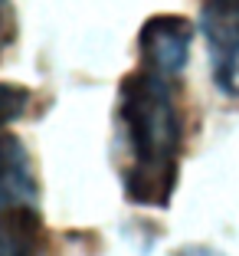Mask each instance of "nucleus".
Returning <instances> with one entry per match:
<instances>
[{
    "instance_id": "f257e3e1",
    "label": "nucleus",
    "mask_w": 239,
    "mask_h": 256,
    "mask_svg": "<svg viewBox=\"0 0 239 256\" xmlns=\"http://www.w3.org/2000/svg\"><path fill=\"white\" fill-rule=\"evenodd\" d=\"M118 148L125 154L121 188L138 207H167L180 174V112L171 76L141 66L118 82Z\"/></svg>"
},
{
    "instance_id": "f03ea898",
    "label": "nucleus",
    "mask_w": 239,
    "mask_h": 256,
    "mask_svg": "<svg viewBox=\"0 0 239 256\" xmlns=\"http://www.w3.org/2000/svg\"><path fill=\"white\" fill-rule=\"evenodd\" d=\"M200 30L210 46L213 82L226 96H239V0H203Z\"/></svg>"
},
{
    "instance_id": "7ed1b4c3",
    "label": "nucleus",
    "mask_w": 239,
    "mask_h": 256,
    "mask_svg": "<svg viewBox=\"0 0 239 256\" xmlns=\"http://www.w3.org/2000/svg\"><path fill=\"white\" fill-rule=\"evenodd\" d=\"M190 43H194V26L184 16H151L138 33V50H141V66L154 69L161 76H177L190 60Z\"/></svg>"
},
{
    "instance_id": "20e7f679",
    "label": "nucleus",
    "mask_w": 239,
    "mask_h": 256,
    "mask_svg": "<svg viewBox=\"0 0 239 256\" xmlns=\"http://www.w3.org/2000/svg\"><path fill=\"white\" fill-rule=\"evenodd\" d=\"M39 184L33 171V158L26 144L0 128V207H16V204H36Z\"/></svg>"
},
{
    "instance_id": "39448f33",
    "label": "nucleus",
    "mask_w": 239,
    "mask_h": 256,
    "mask_svg": "<svg viewBox=\"0 0 239 256\" xmlns=\"http://www.w3.org/2000/svg\"><path fill=\"white\" fill-rule=\"evenodd\" d=\"M0 256H49V240L36 204L0 207Z\"/></svg>"
},
{
    "instance_id": "423d86ee",
    "label": "nucleus",
    "mask_w": 239,
    "mask_h": 256,
    "mask_svg": "<svg viewBox=\"0 0 239 256\" xmlns=\"http://www.w3.org/2000/svg\"><path fill=\"white\" fill-rule=\"evenodd\" d=\"M33 102V92L26 86H16V82H0V128L10 125V122L23 118L26 108Z\"/></svg>"
},
{
    "instance_id": "0eeeda50",
    "label": "nucleus",
    "mask_w": 239,
    "mask_h": 256,
    "mask_svg": "<svg viewBox=\"0 0 239 256\" xmlns=\"http://www.w3.org/2000/svg\"><path fill=\"white\" fill-rule=\"evenodd\" d=\"M16 43V10L10 0H0V60Z\"/></svg>"
}]
</instances>
